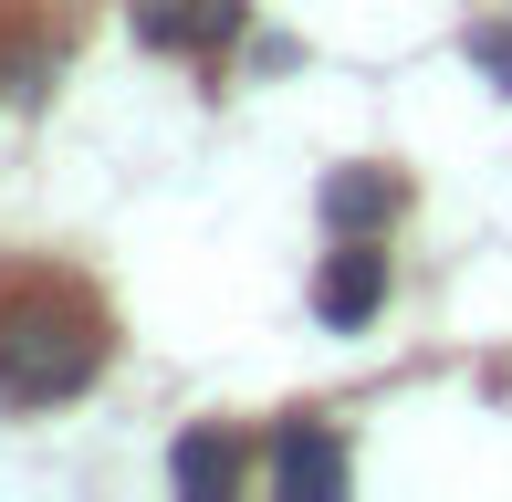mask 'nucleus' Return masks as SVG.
<instances>
[{"label":"nucleus","instance_id":"nucleus-2","mask_svg":"<svg viewBox=\"0 0 512 502\" xmlns=\"http://www.w3.org/2000/svg\"><path fill=\"white\" fill-rule=\"evenodd\" d=\"M377 304H387V251L366 241V231H345L335 251H324V272H314V314L345 335V325H366Z\"/></svg>","mask_w":512,"mask_h":502},{"label":"nucleus","instance_id":"nucleus-1","mask_svg":"<svg viewBox=\"0 0 512 502\" xmlns=\"http://www.w3.org/2000/svg\"><path fill=\"white\" fill-rule=\"evenodd\" d=\"M95 367H105V304L53 283V272H21L0 293V398H21V408L74 398Z\"/></svg>","mask_w":512,"mask_h":502},{"label":"nucleus","instance_id":"nucleus-6","mask_svg":"<svg viewBox=\"0 0 512 502\" xmlns=\"http://www.w3.org/2000/svg\"><path fill=\"white\" fill-rule=\"evenodd\" d=\"M398 178L387 168H335L324 178V220H335V231H387V220H398Z\"/></svg>","mask_w":512,"mask_h":502},{"label":"nucleus","instance_id":"nucleus-3","mask_svg":"<svg viewBox=\"0 0 512 502\" xmlns=\"http://www.w3.org/2000/svg\"><path fill=\"white\" fill-rule=\"evenodd\" d=\"M136 42H157V53H230L241 42V0H136Z\"/></svg>","mask_w":512,"mask_h":502},{"label":"nucleus","instance_id":"nucleus-4","mask_svg":"<svg viewBox=\"0 0 512 502\" xmlns=\"http://www.w3.org/2000/svg\"><path fill=\"white\" fill-rule=\"evenodd\" d=\"M272 492H293V502L345 492V440H335V429H314V419H293L283 440H272Z\"/></svg>","mask_w":512,"mask_h":502},{"label":"nucleus","instance_id":"nucleus-7","mask_svg":"<svg viewBox=\"0 0 512 502\" xmlns=\"http://www.w3.org/2000/svg\"><path fill=\"white\" fill-rule=\"evenodd\" d=\"M471 53H481V74L512 95V32H471Z\"/></svg>","mask_w":512,"mask_h":502},{"label":"nucleus","instance_id":"nucleus-5","mask_svg":"<svg viewBox=\"0 0 512 502\" xmlns=\"http://www.w3.org/2000/svg\"><path fill=\"white\" fill-rule=\"evenodd\" d=\"M168 471H178V492H189V502H220V492L251 471V450H241V429H189V440L168 450Z\"/></svg>","mask_w":512,"mask_h":502}]
</instances>
